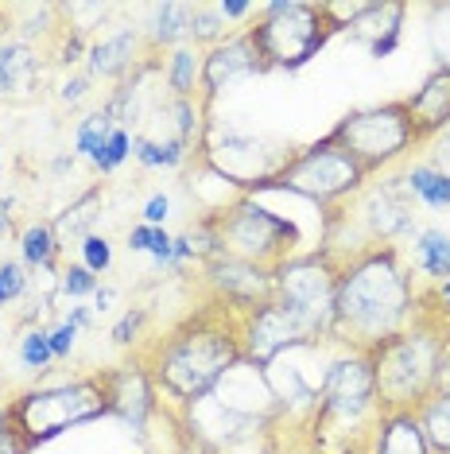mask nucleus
<instances>
[{
	"instance_id": "15",
	"label": "nucleus",
	"mask_w": 450,
	"mask_h": 454,
	"mask_svg": "<svg viewBox=\"0 0 450 454\" xmlns=\"http://www.w3.org/2000/svg\"><path fill=\"white\" fill-rule=\"evenodd\" d=\"M412 199L415 194L407 191L404 179H388V183H381V187L361 194L357 218H361V225L369 230L373 241H392V237L412 230V218H415Z\"/></svg>"
},
{
	"instance_id": "8",
	"label": "nucleus",
	"mask_w": 450,
	"mask_h": 454,
	"mask_svg": "<svg viewBox=\"0 0 450 454\" xmlns=\"http://www.w3.org/2000/svg\"><path fill=\"white\" fill-rule=\"evenodd\" d=\"M202 152H206L210 171H218L225 183H233L241 191H264L295 156L291 144L210 125L202 129Z\"/></svg>"
},
{
	"instance_id": "29",
	"label": "nucleus",
	"mask_w": 450,
	"mask_h": 454,
	"mask_svg": "<svg viewBox=\"0 0 450 454\" xmlns=\"http://www.w3.org/2000/svg\"><path fill=\"white\" fill-rule=\"evenodd\" d=\"M132 253H151L156 268H171V253H175V237L163 233V225H136L128 233Z\"/></svg>"
},
{
	"instance_id": "35",
	"label": "nucleus",
	"mask_w": 450,
	"mask_h": 454,
	"mask_svg": "<svg viewBox=\"0 0 450 454\" xmlns=\"http://www.w3.org/2000/svg\"><path fill=\"white\" fill-rule=\"evenodd\" d=\"M24 292H27V272H24V264L4 261V264H0V307L12 303V299H19Z\"/></svg>"
},
{
	"instance_id": "42",
	"label": "nucleus",
	"mask_w": 450,
	"mask_h": 454,
	"mask_svg": "<svg viewBox=\"0 0 450 454\" xmlns=\"http://www.w3.org/2000/svg\"><path fill=\"white\" fill-rule=\"evenodd\" d=\"M81 94H86V78H70L66 86H63V101H66V106L81 101Z\"/></svg>"
},
{
	"instance_id": "17",
	"label": "nucleus",
	"mask_w": 450,
	"mask_h": 454,
	"mask_svg": "<svg viewBox=\"0 0 450 454\" xmlns=\"http://www.w3.org/2000/svg\"><path fill=\"white\" fill-rule=\"evenodd\" d=\"M241 74H264L249 32L229 35L225 43L206 51V59H202V94H206V101L218 98V90L225 86V82H233Z\"/></svg>"
},
{
	"instance_id": "18",
	"label": "nucleus",
	"mask_w": 450,
	"mask_h": 454,
	"mask_svg": "<svg viewBox=\"0 0 450 454\" xmlns=\"http://www.w3.org/2000/svg\"><path fill=\"white\" fill-rule=\"evenodd\" d=\"M404 109H407V117H412L415 140H427V137H435V132H443L450 121V67H438L435 74L404 101Z\"/></svg>"
},
{
	"instance_id": "32",
	"label": "nucleus",
	"mask_w": 450,
	"mask_h": 454,
	"mask_svg": "<svg viewBox=\"0 0 450 454\" xmlns=\"http://www.w3.org/2000/svg\"><path fill=\"white\" fill-rule=\"evenodd\" d=\"M225 20L218 12V4H194V20H190V39L194 43H206V47H218L225 43Z\"/></svg>"
},
{
	"instance_id": "39",
	"label": "nucleus",
	"mask_w": 450,
	"mask_h": 454,
	"mask_svg": "<svg viewBox=\"0 0 450 454\" xmlns=\"http://www.w3.org/2000/svg\"><path fill=\"white\" fill-rule=\"evenodd\" d=\"M74 338H78V326L74 323H63V326H55L47 334V342H50V354L55 357H66L70 349H74Z\"/></svg>"
},
{
	"instance_id": "10",
	"label": "nucleus",
	"mask_w": 450,
	"mask_h": 454,
	"mask_svg": "<svg viewBox=\"0 0 450 454\" xmlns=\"http://www.w3.org/2000/svg\"><path fill=\"white\" fill-rule=\"evenodd\" d=\"M365 179H369V175L361 171V163H357L350 152H342L330 140H319V144H311V148L295 152L291 163L275 175L264 191H288V194H299V199H311L319 206H330L338 199H345V194L361 191Z\"/></svg>"
},
{
	"instance_id": "36",
	"label": "nucleus",
	"mask_w": 450,
	"mask_h": 454,
	"mask_svg": "<svg viewBox=\"0 0 450 454\" xmlns=\"http://www.w3.org/2000/svg\"><path fill=\"white\" fill-rule=\"evenodd\" d=\"M81 256H86V268L89 272H105V268L112 264V249H109V241L105 237H97V233H89L86 241H81Z\"/></svg>"
},
{
	"instance_id": "2",
	"label": "nucleus",
	"mask_w": 450,
	"mask_h": 454,
	"mask_svg": "<svg viewBox=\"0 0 450 454\" xmlns=\"http://www.w3.org/2000/svg\"><path fill=\"white\" fill-rule=\"evenodd\" d=\"M241 307H229L221 299L190 311L156 342L144 357L151 385L163 388L182 408L190 400L206 396L233 365L244 361L241 349Z\"/></svg>"
},
{
	"instance_id": "20",
	"label": "nucleus",
	"mask_w": 450,
	"mask_h": 454,
	"mask_svg": "<svg viewBox=\"0 0 450 454\" xmlns=\"http://www.w3.org/2000/svg\"><path fill=\"white\" fill-rule=\"evenodd\" d=\"M140 32L136 27H120L117 35L101 39V43L89 47V74L94 78H117L132 67V55H136Z\"/></svg>"
},
{
	"instance_id": "41",
	"label": "nucleus",
	"mask_w": 450,
	"mask_h": 454,
	"mask_svg": "<svg viewBox=\"0 0 450 454\" xmlns=\"http://www.w3.org/2000/svg\"><path fill=\"white\" fill-rule=\"evenodd\" d=\"M218 12H221L225 24H229V20L252 16V12H257V4H249V0H218Z\"/></svg>"
},
{
	"instance_id": "48",
	"label": "nucleus",
	"mask_w": 450,
	"mask_h": 454,
	"mask_svg": "<svg viewBox=\"0 0 450 454\" xmlns=\"http://www.w3.org/2000/svg\"><path fill=\"white\" fill-rule=\"evenodd\" d=\"M0 439H8V419H4V408H0Z\"/></svg>"
},
{
	"instance_id": "12",
	"label": "nucleus",
	"mask_w": 450,
	"mask_h": 454,
	"mask_svg": "<svg viewBox=\"0 0 450 454\" xmlns=\"http://www.w3.org/2000/svg\"><path fill=\"white\" fill-rule=\"evenodd\" d=\"M311 342L314 338L306 334L275 299H268V303H260V307H249V311L241 315V349L252 369H268L283 349H299Z\"/></svg>"
},
{
	"instance_id": "38",
	"label": "nucleus",
	"mask_w": 450,
	"mask_h": 454,
	"mask_svg": "<svg viewBox=\"0 0 450 454\" xmlns=\"http://www.w3.org/2000/svg\"><path fill=\"white\" fill-rule=\"evenodd\" d=\"M144 307H136V311H128L125 318H120V323L117 326H112V342H117V346H128L132 342V338H136L140 334V326H144Z\"/></svg>"
},
{
	"instance_id": "28",
	"label": "nucleus",
	"mask_w": 450,
	"mask_h": 454,
	"mask_svg": "<svg viewBox=\"0 0 450 454\" xmlns=\"http://www.w3.org/2000/svg\"><path fill=\"white\" fill-rule=\"evenodd\" d=\"M202 78V59L194 47H175V55L167 59V86L175 98H190L194 82Z\"/></svg>"
},
{
	"instance_id": "31",
	"label": "nucleus",
	"mask_w": 450,
	"mask_h": 454,
	"mask_svg": "<svg viewBox=\"0 0 450 454\" xmlns=\"http://www.w3.org/2000/svg\"><path fill=\"white\" fill-rule=\"evenodd\" d=\"M136 160L144 168H179L182 156H187V144L182 140H148V137H136Z\"/></svg>"
},
{
	"instance_id": "11",
	"label": "nucleus",
	"mask_w": 450,
	"mask_h": 454,
	"mask_svg": "<svg viewBox=\"0 0 450 454\" xmlns=\"http://www.w3.org/2000/svg\"><path fill=\"white\" fill-rule=\"evenodd\" d=\"M376 411V388H373V365L365 354H350L345 361L330 365L319 388V408H314V427L319 431H357Z\"/></svg>"
},
{
	"instance_id": "37",
	"label": "nucleus",
	"mask_w": 450,
	"mask_h": 454,
	"mask_svg": "<svg viewBox=\"0 0 450 454\" xmlns=\"http://www.w3.org/2000/svg\"><path fill=\"white\" fill-rule=\"evenodd\" d=\"M63 292L66 295H89V292H97V276L89 272L86 264L66 268V272H63Z\"/></svg>"
},
{
	"instance_id": "33",
	"label": "nucleus",
	"mask_w": 450,
	"mask_h": 454,
	"mask_svg": "<svg viewBox=\"0 0 450 454\" xmlns=\"http://www.w3.org/2000/svg\"><path fill=\"white\" fill-rule=\"evenodd\" d=\"M19 357H24L27 369H43L55 361V354H50V342H47V330H27L24 338H19Z\"/></svg>"
},
{
	"instance_id": "46",
	"label": "nucleus",
	"mask_w": 450,
	"mask_h": 454,
	"mask_svg": "<svg viewBox=\"0 0 450 454\" xmlns=\"http://www.w3.org/2000/svg\"><path fill=\"white\" fill-rule=\"evenodd\" d=\"M109 303H112V287H101V292H97V307H94V311H109Z\"/></svg>"
},
{
	"instance_id": "5",
	"label": "nucleus",
	"mask_w": 450,
	"mask_h": 454,
	"mask_svg": "<svg viewBox=\"0 0 450 454\" xmlns=\"http://www.w3.org/2000/svg\"><path fill=\"white\" fill-rule=\"evenodd\" d=\"M257 47L260 70H299L326 47V39L342 32L334 4H299V0H275L260 8V20L244 27Z\"/></svg>"
},
{
	"instance_id": "9",
	"label": "nucleus",
	"mask_w": 450,
	"mask_h": 454,
	"mask_svg": "<svg viewBox=\"0 0 450 454\" xmlns=\"http://www.w3.org/2000/svg\"><path fill=\"white\" fill-rule=\"evenodd\" d=\"M326 140L338 144L342 152H350V156L361 163L365 175H373L376 168H384V163H392L400 152H407L412 144H419L404 101L353 109L350 117L338 121V129Z\"/></svg>"
},
{
	"instance_id": "40",
	"label": "nucleus",
	"mask_w": 450,
	"mask_h": 454,
	"mask_svg": "<svg viewBox=\"0 0 450 454\" xmlns=\"http://www.w3.org/2000/svg\"><path fill=\"white\" fill-rule=\"evenodd\" d=\"M171 214V199L167 194H151V199L144 202V225H163V218Z\"/></svg>"
},
{
	"instance_id": "4",
	"label": "nucleus",
	"mask_w": 450,
	"mask_h": 454,
	"mask_svg": "<svg viewBox=\"0 0 450 454\" xmlns=\"http://www.w3.org/2000/svg\"><path fill=\"white\" fill-rule=\"evenodd\" d=\"M97 416H109L105 373L78 377V380L50 385V388H27L16 400H8V408H4L8 431L24 442V450H35L39 442L58 439L63 431L78 427V423H89Z\"/></svg>"
},
{
	"instance_id": "30",
	"label": "nucleus",
	"mask_w": 450,
	"mask_h": 454,
	"mask_svg": "<svg viewBox=\"0 0 450 454\" xmlns=\"http://www.w3.org/2000/svg\"><path fill=\"white\" fill-rule=\"evenodd\" d=\"M117 129H120V125H117V117H112L109 109L94 113V117H86V121L78 125V152H81V156H89V160H97L101 148H105L109 137H112Z\"/></svg>"
},
{
	"instance_id": "24",
	"label": "nucleus",
	"mask_w": 450,
	"mask_h": 454,
	"mask_svg": "<svg viewBox=\"0 0 450 454\" xmlns=\"http://www.w3.org/2000/svg\"><path fill=\"white\" fill-rule=\"evenodd\" d=\"M407 191L415 194L423 206H450V171L443 168H431V163H423V168H412L404 175Z\"/></svg>"
},
{
	"instance_id": "44",
	"label": "nucleus",
	"mask_w": 450,
	"mask_h": 454,
	"mask_svg": "<svg viewBox=\"0 0 450 454\" xmlns=\"http://www.w3.org/2000/svg\"><path fill=\"white\" fill-rule=\"evenodd\" d=\"M0 454H27V450H24V442L8 431V439H0Z\"/></svg>"
},
{
	"instance_id": "14",
	"label": "nucleus",
	"mask_w": 450,
	"mask_h": 454,
	"mask_svg": "<svg viewBox=\"0 0 450 454\" xmlns=\"http://www.w3.org/2000/svg\"><path fill=\"white\" fill-rule=\"evenodd\" d=\"M206 280L213 287V299H221V303H229V307H241V311L260 307L272 299V272L268 268L233 261V256H210Z\"/></svg>"
},
{
	"instance_id": "34",
	"label": "nucleus",
	"mask_w": 450,
	"mask_h": 454,
	"mask_svg": "<svg viewBox=\"0 0 450 454\" xmlns=\"http://www.w3.org/2000/svg\"><path fill=\"white\" fill-rule=\"evenodd\" d=\"M128 152H132V140H128V129H117L109 137V144L101 148V156L94 160V168L101 171V175H109V171H117L120 163L128 160Z\"/></svg>"
},
{
	"instance_id": "23",
	"label": "nucleus",
	"mask_w": 450,
	"mask_h": 454,
	"mask_svg": "<svg viewBox=\"0 0 450 454\" xmlns=\"http://www.w3.org/2000/svg\"><path fill=\"white\" fill-rule=\"evenodd\" d=\"M415 419H419L427 447L435 454H450V380H443V388L415 411Z\"/></svg>"
},
{
	"instance_id": "1",
	"label": "nucleus",
	"mask_w": 450,
	"mask_h": 454,
	"mask_svg": "<svg viewBox=\"0 0 450 454\" xmlns=\"http://www.w3.org/2000/svg\"><path fill=\"white\" fill-rule=\"evenodd\" d=\"M415 318V287L392 245H376L345 261L334 299L330 338L345 342L353 354H373L381 342L396 338Z\"/></svg>"
},
{
	"instance_id": "45",
	"label": "nucleus",
	"mask_w": 450,
	"mask_h": 454,
	"mask_svg": "<svg viewBox=\"0 0 450 454\" xmlns=\"http://www.w3.org/2000/svg\"><path fill=\"white\" fill-rule=\"evenodd\" d=\"M89 318H94V315H89V307H74V311H70V318H66V323H74V326L81 330V326H89Z\"/></svg>"
},
{
	"instance_id": "43",
	"label": "nucleus",
	"mask_w": 450,
	"mask_h": 454,
	"mask_svg": "<svg viewBox=\"0 0 450 454\" xmlns=\"http://www.w3.org/2000/svg\"><path fill=\"white\" fill-rule=\"evenodd\" d=\"M12 230V199H0V237Z\"/></svg>"
},
{
	"instance_id": "13",
	"label": "nucleus",
	"mask_w": 450,
	"mask_h": 454,
	"mask_svg": "<svg viewBox=\"0 0 450 454\" xmlns=\"http://www.w3.org/2000/svg\"><path fill=\"white\" fill-rule=\"evenodd\" d=\"M268 419L260 416H249V411H237L233 404H225L218 392H206V396L190 400L187 404V427L190 435L210 450H229V447H241L257 435V427H264Z\"/></svg>"
},
{
	"instance_id": "19",
	"label": "nucleus",
	"mask_w": 450,
	"mask_h": 454,
	"mask_svg": "<svg viewBox=\"0 0 450 454\" xmlns=\"http://www.w3.org/2000/svg\"><path fill=\"white\" fill-rule=\"evenodd\" d=\"M39 78V59L24 39L0 43V98H24Z\"/></svg>"
},
{
	"instance_id": "26",
	"label": "nucleus",
	"mask_w": 450,
	"mask_h": 454,
	"mask_svg": "<svg viewBox=\"0 0 450 454\" xmlns=\"http://www.w3.org/2000/svg\"><path fill=\"white\" fill-rule=\"evenodd\" d=\"M97 206H101V191H97V187L81 194L74 206H66L63 218L50 225V230H55V237H58V245H63L66 237H81V241H86V237H89V225H94V218H97V214H94Z\"/></svg>"
},
{
	"instance_id": "21",
	"label": "nucleus",
	"mask_w": 450,
	"mask_h": 454,
	"mask_svg": "<svg viewBox=\"0 0 450 454\" xmlns=\"http://www.w3.org/2000/svg\"><path fill=\"white\" fill-rule=\"evenodd\" d=\"M194 4H151L148 8V43L151 47H175L190 39Z\"/></svg>"
},
{
	"instance_id": "16",
	"label": "nucleus",
	"mask_w": 450,
	"mask_h": 454,
	"mask_svg": "<svg viewBox=\"0 0 450 454\" xmlns=\"http://www.w3.org/2000/svg\"><path fill=\"white\" fill-rule=\"evenodd\" d=\"M109 385V416L125 419L132 431H144L148 411L156 408V385H151L144 365H117L105 369Z\"/></svg>"
},
{
	"instance_id": "7",
	"label": "nucleus",
	"mask_w": 450,
	"mask_h": 454,
	"mask_svg": "<svg viewBox=\"0 0 450 454\" xmlns=\"http://www.w3.org/2000/svg\"><path fill=\"white\" fill-rule=\"evenodd\" d=\"M202 222L213 237V256H233V261L268 268V272H275L283 261H291V245L299 241V233L288 218L264 210L249 194Z\"/></svg>"
},
{
	"instance_id": "3",
	"label": "nucleus",
	"mask_w": 450,
	"mask_h": 454,
	"mask_svg": "<svg viewBox=\"0 0 450 454\" xmlns=\"http://www.w3.org/2000/svg\"><path fill=\"white\" fill-rule=\"evenodd\" d=\"M373 365V388H376V411L384 416H415L427 400L443 388V373L450 361V338L431 315L412 318V326L400 330L365 354Z\"/></svg>"
},
{
	"instance_id": "47",
	"label": "nucleus",
	"mask_w": 450,
	"mask_h": 454,
	"mask_svg": "<svg viewBox=\"0 0 450 454\" xmlns=\"http://www.w3.org/2000/svg\"><path fill=\"white\" fill-rule=\"evenodd\" d=\"M8 24H12V20H8V12H4V8H0V43H4V32H8Z\"/></svg>"
},
{
	"instance_id": "22",
	"label": "nucleus",
	"mask_w": 450,
	"mask_h": 454,
	"mask_svg": "<svg viewBox=\"0 0 450 454\" xmlns=\"http://www.w3.org/2000/svg\"><path fill=\"white\" fill-rule=\"evenodd\" d=\"M373 454H431L415 416H384L376 431V450Z\"/></svg>"
},
{
	"instance_id": "27",
	"label": "nucleus",
	"mask_w": 450,
	"mask_h": 454,
	"mask_svg": "<svg viewBox=\"0 0 450 454\" xmlns=\"http://www.w3.org/2000/svg\"><path fill=\"white\" fill-rule=\"evenodd\" d=\"M19 249H24V261L35 264V268H47V272H55V256H58V237L50 225L35 222L27 225L24 233H19Z\"/></svg>"
},
{
	"instance_id": "6",
	"label": "nucleus",
	"mask_w": 450,
	"mask_h": 454,
	"mask_svg": "<svg viewBox=\"0 0 450 454\" xmlns=\"http://www.w3.org/2000/svg\"><path fill=\"white\" fill-rule=\"evenodd\" d=\"M345 261L334 245L314 253L291 256L272 272V299L299 323L311 338H330L334 330V299Z\"/></svg>"
},
{
	"instance_id": "25",
	"label": "nucleus",
	"mask_w": 450,
	"mask_h": 454,
	"mask_svg": "<svg viewBox=\"0 0 450 454\" xmlns=\"http://www.w3.org/2000/svg\"><path fill=\"white\" fill-rule=\"evenodd\" d=\"M415 256H419V268L431 276L435 284L450 280V237L443 230H423L415 237Z\"/></svg>"
}]
</instances>
